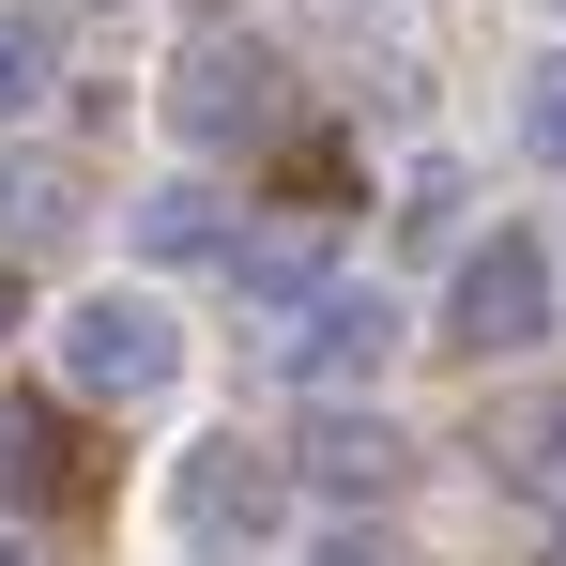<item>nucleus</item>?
I'll return each mask as SVG.
<instances>
[{
  "label": "nucleus",
  "mask_w": 566,
  "mask_h": 566,
  "mask_svg": "<svg viewBox=\"0 0 566 566\" xmlns=\"http://www.w3.org/2000/svg\"><path fill=\"white\" fill-rule=\"evenodd\" d=\"M138 245H154V261H214V245H230L214 185H154V199H138Z\"/></svg>",
  "instance_id": "nucleus-8"
},
{
  "label": "nucleus",
  "mask_w": 566,
  "mask_h": 566,
  "mask_svg": "<svg viewBox=\"0 0 566 566\" xmlns=\"http://www.w3.org/2000/svg\"><path fill=\"white\" fill-rule=\"evenodd\" d=\"M261 505H276V460H245V444H199L185 460V521L199 536H245Z\"/></svg>",
  "instance_id": "nucleus-7"
},
{
  "label": "nucleus",
  "mask_w": 566,
  "mask_h": 566,
  "mask_svg": "<svg viewBox=\"0 0 566 566\" xmlns=\"http://www.w3.org/2000/svg\"><path fill=\"white\" fill-rule=\"evenodd\" d=\"M306 566H413V552H398V536H368V521H337V536H322Z\"/></svg>",
  "instance_id": "nucleus-11"
},
{
  "label": "nucleus",
  "mask_w": 566,
  "mask_h": 566,
  "mask_svg": "<svg viewBox=\"0 0 566 566\" xmlns=\"http://www.w3.org/2000/svg\"><path fill=\"white\" fill-rule=\"evenodd\" d=\"M306 490H337V505H368V490H398V429L382 413H306Z\"/></svg>",
  "instance_id": "nucleus-5"
},
{
  "label": "nucleus",
  "mask_w": 566,
  "mask_h": 566,
  "mask_svg": "<svg viewBox=\"0 0 566 566\" xmlns=\"http://www.w3.org/2000/svg\"><path fill=\"white\" fill-rule=\"evenodd\" d=\"M552 306H566V261L536 230H490V245H460V276H444V337L490 368V353H536Z\"/></svg>",
  "instance_id": "nucleus-1"
},
{
  "label": "nucleus",
  "mask_w": 566,
  "mask_h": 566,
  "mask_svg": "<svg viewBox=\"0 0 566 566\" xmlns=\"http://www.w3.org/2000/svg\"><path fill=\"white\" fill-rule=\"evenodd\" d=\"M62 230H77V169L62 154H15L0 169V261H46Z\"/></svg>",
  "instance_id": "nucleus-6"
},
{
  "label": "nucleus",
  "mask_w": 566,
  "mask_h": 566,
  "mask_svg": "<svg viewBox=\"0 0 566 566\" xmlns=\"http://www.w3.org/2000/svg\"><path fill=\"white\" fill-rule=\"evenodd\" d=\"M552 566H566V505H552Z\"/></svg>",
  "instance_id": "nucleus-13"
},
{
  "label": "nucleus",
  "mask_w": 566,
  "mask_h": 566,
  "mask_svg": "<svg viewBox=\"0 0 566 566\" xmlns=\"http://www.w3.org/2000/svg\"><path fill=\"white\" fill-rule=\"evenodd\" d=\"M261 353H276V382L337 398V382H368L382 353H398V306H382V291H353V276H322V291L276 322V337H261Z\"/></svg>",
  "instance_id": "nucleus-3"
},
{
  "label": "nucleus",
  "mask_w": 566,
  "mask_h": 566,
  "mask_svg": "<svg viewBox=\"0 0 566 566\" xmlns=\"http://www.w3.org/2000/svg\"><path fill=\"white\" fill-rule=\"evenodd\" d=\"M0 566H46V552H31V536H0Z\"/></svg>",
  "instance_id": "nucleus-12"
},
{
  "label": "nucleus",
  "mask_w": 566,
  "mask_h": 566,
  "mask_svg": "<svg viewBox=\"0 0 566 566\" xmlns=\"http://www.w3.org/2000/svg\"><path fill=\"white\" fill-rule=\"evenodd\" d=\"M521 138H536V169H566V46L536 62V93H521Z\"/></svg>",
  "instance_id": "nucleus-10"
},
{
  "label": "nucleus",
  "mask_w": 566,
  "mask_h": 566,
  "mask_svg": "<svg viewBox=\"0 0 566 566\" xmlns=\"http://www.w3.org/2000/svg\"><path fill=\"white\" fill-rule=\"evenodd\" d=\"M31 93H46V15H15V0H0V123H15Z\"/></svg>",
  "instance_id": "nucleus-9"
},
{
  "label": "nucleus",
  "mask_w": 566,
  "mask_h": 566,
  "mask_svg": "<svg viewBox=\"0 0 566 566\" xmlns=\"http://www.w3.org/2000/svg\"><path fill=\"white\" fill-rule=\"evenodd\" d=\"M169 368H185V337H169L154 291H77V306H62V382H77V398L138 413V398H169Z\"/></svg>",
  "instance_id": "nucleus-2"
},
{
  "label": "nucleus",
  "mask_w": 566,
  "mask_h": 566,
  "mask_svg": "<svg viewBox=\"0 0 566 566\" xmlns=\"http://www.w3.org/2000/svg\"><path fill=\"white\" fill-rule=\"evenodd\" d=\"M169 123H185V138H261V123H276V62H261V46H199Z\"/></svg>",
  "instance_id": "nucleus-4"
}]
</instances>
